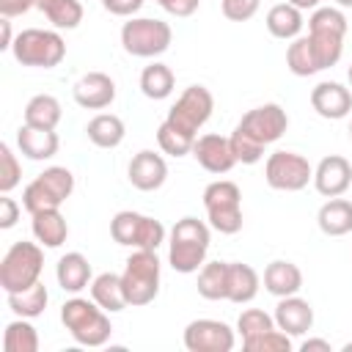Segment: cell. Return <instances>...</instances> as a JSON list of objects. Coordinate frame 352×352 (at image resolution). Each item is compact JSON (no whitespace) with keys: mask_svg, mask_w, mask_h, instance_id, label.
<instances>
[{"mask_svg":"<svg viewBox=\"0 0 352 352\" xmlns=\"http://www.w3.org/2000/svg\"><path fill=\"white\" fill-rule=\"evenodd\" d=\"M209 226L198 217H182L176 220V226L168 234V264L182 272H198L206 264V253H209Z\"/></svg>","mask_w":352,"mask_h":352,"instance_id":"cell-1","label":"cell"},{"mask_svg":"<svg viewBox=\"0 0 352 352\" xmlns=\"http://www.w3.org/2000/svg\"><path fill=\"white\" fill-rule=\"evenodd\" d=\"M349 22L341 8L336 6H319L308 16V38L316 55L319 69H330L344 55V38H346Z\"/></svg>","mask_w":352,"mask_h":352,"instance_id":"cell-2","label":"cell"},{"mask_svg":"<svg viewBox=\"0 0 352 352\" xmlns=\"http://www.w3.org/2000/svg\"><path fill=\"white\" fill-rule=\"evenodd\" d=\"M60 322L80 346H104L113 333L110 314L85 297L66 300L60 305Z\"/></svg>","mask_w":352,"mask_h":352,"instance_id":"cell-3","label":"cell"},{"mask_svg":"<svg viewBox=\"0 0 352 352\" xmlns=\"http://www.w3.org/2000/svg\"><path fill=\"white\" fill-rule=\"evenodd\" d=\"M11 55L22 66L33 69H55L66 58V41L58 30H44V28H28L16 33L11 44Z\"/></svg>","mask_w":352,"mask_h":352,"instance_id":"cell-4","label":"cell"},{"mask_svg":"<svg viewBox=\"0 0 352 352\" xmlns=\"http://www.w3.org/2000/svg\"><path fill=\"white\" fill-rule=\"evenodd\" d=\"M44 250L38 242H14L0 261V286L6 294L22 292L41 280Z\"/></svg>","mask_w":352,"mask_h":352,"instance_id":"cell-5","label":"cell"},{"mask_svg":"<svg viewBox=\"0 0 352 352\" xmlns=\"http://www.w3.org/2000/svg\"><path fill=\"white\" fill-rule=\"evenodd\" d=\"M74 192V176L63 165L44 168L25 190H22V206L36 214L44 209H60V204Z\"/></svg>","mask_w":352,"mask_h":352,"instance_id":"cell-6","label":"cell"},{"mask_svg":"<svg viewBox=\"0 0 352 352\" xmlns=\"http://www.w3.org/2000/svg\"><path fill=\"white\" fill-rule=\"evenodd\" d=\"M204 209L209 217V226L226 236L242 231V190L228 182L217 179L206 184L204 190Z\"/></svg>","mask_w":352,"mask_h":352,"instance_id":"cell-7","label":"cell"},{"mask_svg":"<svg viewBox=\"0 0 352 352\" xmlns=\"http://www.w3.org/2000/svg\"><path fill=\"white\" fill-rule=\"evenodd\" d=\"M160 275H162V267H160L157 250H135L126 258V267L121 272L129 305L140 308L154 302V297L160 294Z\"/></svg>","mask_w":352,"mask_h":352,"instance_id":"cell-8","label":"cell"},{"mask_svg":"<svg viewBox=\"0 0 352 352\" xmlns=\"http://www.w3.org/2000/svg\"><path fill=\"white\" fill-rule=\"evenodd\" d=\"M173 41V30L162 19L129 16L121 25V47L135 58H157Z\"/></svg>","mask_w":352,"mask_h":352,"instance_id":"cell-9","label":"cell"},{"mask_svg":"<svg viewBox=\"0 0 352 352\" xmlns=\"http://www.w3.org/2000/svg\"><path fill=\"white\" fill-rule=\"evenodd\" d=\"M110 236L124 248L157 250L165 242V226L148 214L124 209V212H116V217L110 220Z\"/></svg>","mask_w":352,"mask_h":352,"instance_id":"cell-10","label":"cell"},{"mask_svg":"<svg viewBox=\"0 0 352 352\" xmlns=\"http://www.w3.org/2000/svg\"><path fill=\"white\" fill-rule=\"evenodd\" d=\"M214 110V96L206 85H190L179 94L176 104L168 110V124H173L176 129L187 132L190 138H198V129L212 118Z\"/></svg>","mask_w":352,"mask_h":352,"instance_id":"cell-11","label":"cell"},{"mask_svg":"<svg viewBox=\"0 0 352 352\" xmlns=\"http://www.w3.org/2000/svg\"><path fill=\"white\" fill-rule=\"evenodd\" d=\"M264 179H267V184L272 190L300 192V190L308 187V182H314V168L297 151H275V154L267 157Z\"/></svg>","mask_w":352,"mask_h":352,"instance_id":"cell-12","label":"cell"},{"mask_svg":"<svg viewBox=\"0 0 352 352\" xmlns=\"http://www.w3.org/2000/svg\"><path fill=\"white\" fill-rule=\"evenodd\" d=\"M242 132H248L253 140H258L261 146H270L275 140L283 138V132L289 129V116L280 104L275 102H267V104H258L253 110H248L239 124H236Z\"/></svg>","mask_w":352,"mask_h":352,"instance_id":"cell-13","label":"cell"},{"mask_svg":"<svg viewBox=\"0 0 352 352\" xmlns=\"http://www.w3.org/2000/svg\"><path fill=\"white\" fill-rule=\"evenodd\" d=\"M190 352H231L236 344L234 330L220 319H192L182 336Z\"/></svg>","mask_w":352,"mask_h":352,"instance_id":"cell-14","label":"cell"},{"mask_svg":"<svg viewBox=\"0 0 352 352\" xmlns=\"http://www.w3.org/2000/svg\"><path fill=\"white\" fill-rule=\"evenodd\" d=\"M314 187L324 198H338L352 187V165L341 154L322 157L314 168Z\"/></svg>","mask_w":352,"mask_h":352,"instance_id":"cell-15","label":"cell"},{"mask_svg":"<svg viewBox=\"0 0 352 352\" xmlns=\"http://www.w3.org/2000/svg\"><path fill=\"white\" fill-rule=\"evenodd\" d=\"M192 157H195V162H198L204 170H209V173H214V176L228 173V170L236 165V157H234V151H231V140L223 138V135H214V132L195 138V143H192Z\"/></svg>","mask_w":352,"mask_h":352,"instance_id":"cell-16","label":"cell"},{"mask_svg":"<svg viewBox=\"0 0 352 352\" xmlns=\"http://www.w3.org/2000/svg\"><path fill=\"white\" fill-rule=\"evenodd\" d=\"M126 176H129V184L140 192H154L165 184L168 179V162L162 160V154L151 151V148H143L138 151L132 160H129V168H126Z\"/></svg>","mask_w":352,"mask_h":352,"instance_id":"cell-17","label":"cell"},{"mask_svg":"<svg viewBox=\"0 0 352 352\" xmlns=\"http://www.w3.org/2000/svg\"><path fill=\"white\" fill-rule=\"evenodd\" d=\"M72 96L82 110H104L116 99V82L104 72H88L74 82Z\"/></svg>","mask_w":352,"mask_h":352,"instance_id":"cell-18","label":"cell"},{"mask_svg":"<svg viewBox=\"0 0 352 352\" xmlns=\"http://www.w3.org/2000/svg\"><path fill=\"white\" fill-rule=\"evenodd\" d=\"M311 107L316 110V116H322L327 121L346 118L352 110V91L344 88L341 82H333V80L316 82L311 88Z\"/></svg>","mask_w":352,"mask_h":352,"instance_id":"cell-19","label":"cell"},{"mask_svg":"<svg viewBox=\"0 0 352 352\" xmlns=\"http://www.w3.org/2000/svg\"><path fill=\"white\" fill-rule=\"evenodd\" d=\"M275 324L278 330L289 333L292 338L305 336L314 327V308L308 300H302L300 294H289V297H278L275 305Z\"/></svg>","mask_w":352,"mask_h":352,"instance_id":"cell-20","label":"cell"},{"mask_svg":"<svg viewBox=\"0 0 352 352\" xmlns=\"http://www.w3.org/2000/svg\"><path fill=\"white\" fill-rule=\"evenodd\" d=\"M58 146H60V140H58L55 129H38L30 124H22L16 129V148H19V154H25L33 162L52 160L58 154Z\"/></svg>","mask_w":352,"mask_h":352,"instance_id":"cell-21","label":"cell"},{"mask_svg":"<svg viewBox=\"0 0 352 352\" xmlns=\"http://www.w3.org/2000/svg\"><path fill=\"white\" fill-rule=\"evenodd\" d=\"M55 278H58V286L69 294H80L85 286H91L94 275H91V261L80 253V250H72L66 256L58 258V267H55Z\"/></svg>","mask_w":352,"mask_h":352,"instance_id":"cell-22","label":"cell"},{"mask_svg":"<svg viewBox=\"0 0 352 352\" xmlns=\"http://www.w3.org/2000/svg\"><path fill=\"white\" fill-rule=\"evenodd\" d=\"M264 289L272 297H289L302 289V272L294 261L275 258L264 267Z\"/></svg>","mask_w":352,"mask_h":352,"instance_id":"cell-23","label":"cell"},{"mask_svg":"<svg viewBox=\"0 0 352 352\" xmlns=\"http://www.w3.org/2000/svg\"><path fill=\"white\" fill-rule=\"evenodd\" d=\"M316 226L324 236H344L352 231V201L327 198L316 212Z\"/></svg>","mask_w":352,"mask_h":352,"instance_id":"cell-24","label":"cell"},{"mask_svg":"<svg viewBox=\"0 0 352 352\" xmlns=\"http://www.w3.org/2000/svg\"><path fill=\"white\" fill-rule=\"evenodd\" d=\"M91 300H94L99 308H104L107 314L124 311V308L129 305V300H126L121 275H116V272H102V275H96V278L91 280Z\"/></svg>","mask_w":352,"mask_h":352,"instance_id":"cell-25","label":"cell"},{"mask_svg":"<svg viewBox=\"0 0 352 352\" xmlns=\"http://www.w3.org/2000/svg\"><path fill=\"white\" fill-rule=\"evenodd\" d=\"M30 217H33L30 228H33V236H36L38 245H44V248H60L66 242L69 223L60 214V209H44V212H36Z\"/></svg>","mask_w":352,"mask_h":352,"instance_id":"cell-26","label":"cell"},{"mask_svg":"<svg viewBox=\"0 0 352 352\" xmlns=\"http://www.w3.org/2000/svg\"><path fill=\"white\" fill-rule=\"evenodd\" d=\"M258 286H261V275L250 264L228 261V297H226L228 302L236 305L250 302L258 294Z\"/></svg>","mask_w":352,"mask_h":352,"instance_id":"cell-27","label":"cell"},{"mask_svg":"<svg viewBox=\"0 0 352 352\" xmlns=\"http://www.w3.org/2000/svg\"><path fill=\"white\" fill-rule=\"evenodd\" d=\"M264 25H267V30H270L275 38H280V41H294V38L302 33L305 19H302V11L294 8L292 3H278V6H272V8L267 11Z\"/></svg>","mask_w":352,"mask_h":352,"instance_id":"cell-28","label":"cell"},{"mask_svg":"<svg viewBox=\"0 0 352 352\" xmlns=\"http://www.w3.org/2000/svg\"><path fill=\"white\" fill-rule=\"evenodd\" d=\"M85 135L99 148H116V146L124 143L126 126L116 113H99L85 124Z\"/></svg>","mask_w":352,"mask_h":352,"instance_id":"cell-29","label":"cell"},{"mask_svg":"<svg viewBox=\"0 0 352 352\" xmlns=\"http://www.w3.org/2000/svg\"><path fill=\"white\" fill-rule=\"evenodd\" d=\"M63 118V107L52 94H36L25 104V124L38 129H55Z\"/></svg>","mask_w":352,"mask_h":352,"instance_id":"cell-30","label":"cell"},{"mask_svg":"<svg viewBox=\"0 0 352 352\" xmlns=\"http://www.w3.org/2000/svg\"><path fill=\"white\" fill-rule=\"evenodd\" d=\"M6 302H8V308H11L16 316L36 319V316H41V314L47 311L50 292H47V286L38 280V283H33V286H28V289H22V292L6 294Z\"/></svg>","mask_w":352,"mask_h":352,"instance_id":"cell-31","label":"cell"},{"mask_svg":"<svg viewBox=\"0 0 352 352\" xmlns=\"http://www.w3.org/2000/svg\"><path fill=\"white\" fill-rule=\"evenodd\" d=\"M198 294L204 300H226L228 297V261H206L198 270Z\"/></svg>","mask_w":352,"mask_h":352,"instance_id":"cell-32","label":"cell"},{"mask_svg":"<svg viewBox=\"0 0 352 352\" xmlns=\"http://www.w3.org/2000/svg\"><path fill=\"white\" fill-rule=\"evenodd\" d=\"M173 88H176V77H173L170 66L154 60L151 66H146L140 72V91L146 99H154V102L168 99L173 94Z\"/></svg>","mask_w":352,"mask_h":352,"instance_id":"cell-33","label":"cell"},{"mask_svg":"<svg viewBox=\"0 0 352 352\" xmlns=\"http://www.w3.org/2000/svg\"><path fill=\"white\" fill-rule=\"evenodd\" d=\"M36 8L58 30H74L82 22V6H80V0H36Z\"/></svg>","mask_w":352,"mask_h":352,"instance_id":"cell-34","label":"cell"},{"mask_svg":"<svg viewBox=\"0 0 352 352\" xmlns=\"http://www.w3.org/2000/svg\"><path fill=\"white\" fill-rule=\"evenodd\" d=\"M3 349H6V352H38V333H36V327L30 324V319L16 316L14 322L6 324Z\"/></svg>","mask_w":352,"mask_h":352,"instance_id":"cell-35","label":"cell"},{"mask_svg":"<svg viewBox=\"0 0 352 352\" xmlns=\"http://www.w3.org/2000/svg\"><path fill=\"white\" fill-rule=\"evenodd\" d=\"M286 66L294 77H311L319 69L316 63V55H314V47H311V38L308 36H297L289 47H286Z\"/></svg>","mask_w":352,"mask_h":352,"instance_id":"cell-36","label":"cell"},{"mask_svg":"<svg viewBox=\"0 0 352 352\" xmlns=\"http://www.w3.org/2000/svg\"><path fill=\"white\" fill-rule=\"evenodd\" d=\"M157 143H160V148L165 151V154H170V157H187V154H192V143H195V138H190L187 132H182V129H176L173 124H168V121H162L160 126H157Z\"/></svg>","mask_w":352,"mask_h":352,"instance_id":"cell-37","label":"cell"},{"mask_svg":"<svg viewBox=\"0 0 352 352\" xmlns=\"http://www.w3.org/2000/svg\"><path fill=\"white\" fill-rule=\"evenodd\" d=\"M294 344H292V336L272 327L261 336H253V338H242V349L245 352H289Z\"/></svg>","mask_w":352,"mask_h":352,"instance_id":"cell-38","label":"cell"},{"mask_svg":"<svg viewBox=\"0 0 352 352\" xmlns=\"http://www.w3.org/2000/svg\"><path fill=\"white\" fill-rule=\"evenodd\" d=\"M272 327H278V324H275V316L267 314V311H261V308H245V311L239 314V319H236V330H239L242 338L261 336V333H267V330H272Z\"/></svg>","mask_w":352,"mask_h":352,"instance_id":"cell-39","label":"cell"},{"mask_svg":"<svg viewBox=\"0 0 352 352\" xmlns=\"http://www.w3.org/2000/svg\"><path fill=\"white\" fill-rule=\"evenodd\" d=\"M228 140H231V151H234L236 162H242V165H256L264 157V146L258 140H253L248 132H242L239 126H234Z\"/></svg>","mask_w":352,"mask_h":352,"instance_id":"cell-40","label":"cell"},{"mask_svg":"<svg viewBox=\"0 0 352 352\" xmlns=\"http://www.w3.org/2000/svg\"><path fill=\"white\" fill-rule=\"evenodd\" d=\"M22 182V165L8 143H0V192H11Z\"/></svg>","mask_w":352,"mask_h":352,"instance_id":"cell-41","label":"cell"},{"mask_svg":"<svg viewBox=\"0 0 352 352\" xmlns=\"http://www.w3.org/2000/svg\"><path fill=\"white\" fill-rule=\"evenodd\" d=\"M261 0H220V8H223V16L231 19V22H248L256 16Z\"/></svg>","mask_w":352,"mask_h":352,"instance_id":"cell-42","label":"cell"},{"mask_svg":"<svg viewBox=\"0 0 352 352\" xmlns=\"http://www.w3.org/2000/svg\"><path fill=\"white\" fill-rule=\"evenodd\" d=\"M165 14H170V16H176V19H187V16H192L195 11H198V3L201 0H154Z\"/></svg>","mask_w":352,"mask_h":352,"instance_id":"cell-43","label":"cell"},{"mask_svg":"<svg viewBox=\"0 0 352 352\" xmlns=\"http://www.w3.org/2000/svg\"><path fill=\"white\" fill-rule=\"evenodd\" d=\"M16 220H19V204L8 192H3V198H0V228H14Z\"/></svg>","mask_w":352,"mask_h":352,"instance_id":"cell-44","label":"cell"},{"mask_svg":"<svg viewBox=\"0 0 352 352\" xmlns=\"http://www.w3.org/2000/svg\"><path fill=\"white\" fill-rule=\"evenodd\" d=\"M102 6L116 16H135L143 8V0H102Z\"/></svg>","mask_w":352,"mask_h":352,"instance_id":"cell-45","label":"cell"},{"mask_svg":"<svg viewBox=\"0 0 352 352\" xmlns=\"http://www.w3.org/2000/svg\"><path fill=\"white\" fill-rule=\"evenodd\" d=\"M36 6V0H0V16H22Z\"/></svg>","mask_w":352,"mask_h":352,"instance_id":"cell-46","label":"cell"},{"mask_svg":"<svg viewBox=\"0 0 352 352\" xmlns=\"http://www.w3.org/2000/svg\"><path fill=\"white\" fill-rule=\"evenodd\" d=\"M14 33H11V19H0V50H11V44H14Z\"/></svg>","mask_w":352,"mask_h":352,"instance_id":"cell-47","label":"cell"},{"mask_svg":"<svg viewBox=\"0 0 352 352\" xmlns=\"http://www.w3.org/2000/svg\"><path fill=\"white\" fill-rule=\"evenodd\" d=\"M300 349H302V352H311V349L330 352V341H324V338H305V341L300 344Z\"/></svg>","mask_w":352,"mask_h":352,"instance_id":"cell-48","label":"cell"},{"mask_svg":"<svg viewBox=\"0 0 352 352\" xmlns=\"http://www.w3.org/2000/svg\"><path fill=\"white\" fill-rule=\"evenodd\" d=\"M286 3H292V6L300 8V11H316L322 0H286Z\"/></svg>","mask_w":352,"mask_h":352,"instance_id":"cell-49","label":"cell"},{"mask_svg":"<svg viewBox=\"0 0 352 352\" xmlns=\"http://www.w3.org/2000/svg\"><path fill=\"white\" fill-rule=\"evenodd\" d=\"M338 8H352V0H333Z\"/></svg>","mask_w":352,"mask_h":352,"instance_id":"cell-50","label":"cell"},{"mask_svg":"<svg viewBox=\"0 0 352 352\" xmlns=\"http://www.w3.org/2000/svg\"><path fill=\"white\" fill-rule=\"evenodd\" d=\"M341 349H344V352H352V341H346V344H344Z\"/></svg>","mask_w":352,"mask_h":352,"instance_id":"cell-51","label":"cell"},{"mask_svg":"<svg viewBox=\"0 0 352 352\" xmlns=\"http://www.w3.org/2000/svg\"><path fill=\"white\" fill-rule=\"evenodd\" d=\"M346 77H349V88H352V63H349V69H346Z\"/></svg>","mask_w":352,"mask_h":352,"instance_id":"cell-52","label":"cell"},{"mask_svg":"<svg viewBox=\"0 0 352 352\" xmlns=\"http://www.w3.org/2000/svg\"><path fill=\"white\" fill-rule=\"evenodd\" d=\"M349 140H352V124H349Z\"/></svg>","mask_w":352,"mask_h":352,"instance_id":"cell-53","label":"cell"}]
</instances>
